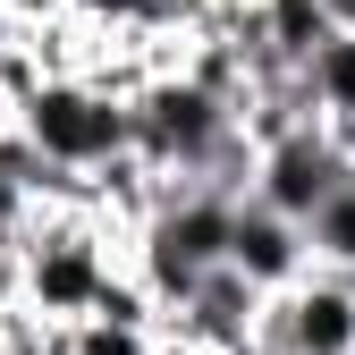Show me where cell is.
I'll return each instance as SVG.
<instances>
[{"label": "cell", "mask_w": 355, "mask_h": 355, "mask_svg": "<svg viewBox=\"0 0 355 355\" xmlns=\"http://www.w3.org/2000/svg\"><path fill=\"white\" fill-rule=\"evenodd\" d=\"M304 94H313V110L330 127L355 119V26H330L313 51H304Z\"/></svg>", "instance_id": "obj_7"}, {"label": "cell", "mask_w": 355, "mask_h": 355, "mask_svg": "<svg viewBox=\"0 0 355 355\" xmlns=\"http://www.w3.org/2000/svg\"><path fill=\"white\" fill-rule=\"evenodd\" d=\"M229 262L254 279V288H296L304 271H313V237H304V220L296 211H279V203H262V195H245L237 203V229H229Z\"/></svg>", "instance_id": "obj_6"}, {"label": "cell", "mask_w": 355, "mask_h": 355, "mask_svg": "<svg viewBox=\"0 0 355 355\" xmlns=\"http://www.w3.org/2000/svg\"><path fill=\"white\" fill-rule=\"evenodd\" d=\"M262 304H271V288H254L237 262H211V271L195 279V296L161 313V330L187 338V347H203V355H237L262 330Z\"/></svg>", "instance_id": "obj_5"}, {"label": "cell", "mask_w": 355, "mask_h": 355, "mask_svg": "<svg viewBox=\"0 0 355 355\" xmlns=\"http://www.w3.org/2000/svg\"><path fill=\"white\" fill-rule=\"evenodd\" d=\"M76 17H85V26H102V34H119V26H136V17H144V0H76Z\"/></svg>", "instance_id": "obj_10"}, {"label": "cell", "mask_w": 355, "mask_h": 355, "mask_svg": "<svg viewBox=\"0 0 355 355\" xmlns=\"http://www.w3.org/2000/svg\"><path fill=\"white\" fill-rule=\"evenodd\" d=\"M76 17V0H9V26H60Z\"/></svg>", "instance_id": "obj_11"}, {"label": "cell", "mask_w": 355, "mask_h": 355, "mask_svg": "<svg viewBox=\"0 0 355 355\" xmlns=\"http://www.w3.org/2000/svg\"><path fill=\"white\" fill-rule=\"evenodd\" d=\"M271 355H347L355 347V271H304L296 288H279L262 304V330Z\"/></svg>", "instance_id": "obj_3"}, {"label": "cell", "mask_w": 355, "mask_h": 355, "mask_svg": "<svg viewBox=\"0 0 355 355\" xmlns=\"http://www.w3.org/2000/svg\"><path fill=\"white\" fill-rule=\"evenodd\" d=\"M68 355H161V322H68Z\"/></svg>", "instance_id": "obj_9"}, {"label": "cell", "mask_w": 355, "mask_h": 355, "mask_svg": "<svg viewBox=\"0 0 355 355\" xmlns=\"http://www.w3.org/2000/svg\"><path fill=\"white\" fill-rule=\"evenodd\" d=\"M127 110H136V153L161 178H203V161L229 144V127H237V110L220 102L211 85H195L187 68H161Z\"/></svg>", "instance_id": "obj_2"}, {"label": "cell", "mask_w": 355, "mask_h": 355, "mask_svg": "<svg viewBox=\"0 0 355 355\" xmlns=\"http://www.w3.org/2000/svg\"><path fill=\"white\" fill-rule=\"evenodd\" d=\"M17 127L34 136V153L60 161V169H102L119 153H136V110H127V94H110L94 76H42L17 102Z\"/></svg>", "instance_id": "obj_1"}, {"label": "cell", "mask_w": 355, "mask_h": 355, "mask_svg": "<svg viewBox=\"0 0 355 355\" xmlns=\"http://www.w3.org/2000/svg\"><path fill=\"white\" fill-rule=\"evenodd\" d=\"M338 178H355V153L338 144V127H330V119H296L288 136L262 144L254 195H262V203H279V211H296V220H313L322 195L338 187Z\"/></svg>", "instance_id": "obj_4"}, {"label": "cell", "mask_w": 355, "mask_h": 355, "mask_svg": "<svg viewBox=\"0 0 355 355\" xmlns=\"http://www.w3.org/2000/svg\"><path fill=\"white\" fill-rule=\"evenodd\" d=\"M304 237H313L322 271H355V178H338V187L322 195V211L304 220Z\"/></svg>", "instance_id": "obj_8"}]
</instances>
